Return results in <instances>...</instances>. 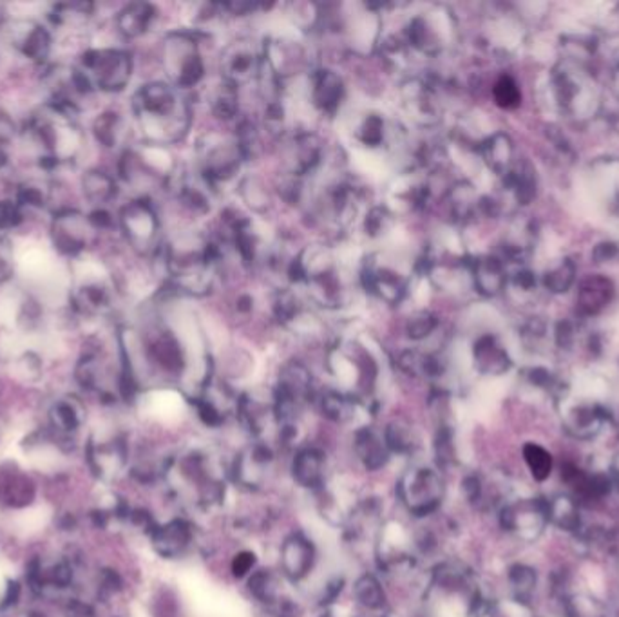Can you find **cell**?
<instances>
[{
    "label": "cell",
    "mask_w": 619,
    "mask_h": 617,
    "mask_svg": "<svg viewBox=\"0 0 619 617\" xmlns=\"http://www.w3.org/2000/svg\"><path fill=\"white\" fill-rule=\"evenodd\" d=\"M134 108L143 118L147 132H163L165 141L180 139L191 125V109L165 84H149L134 98Z\"/></svg>",
    "instance_id": "obj_1"
},
{
    "label": "cell",
    "mask_w": 619,
    "mask_h": 617,
    "mask_svg": "<svg viewBox=\"0 0 619 617\" xmlns=\"http://www.w3.org/2000/svg\"><path fill=\"white\" fill-rule=\"evenodd\" d=\"M165 66L170 78L181 87H192L203 77V62L198 47L183 35H174L167 42Z\"/></svg>",
    "instance_id": "obj_2"
},
{
    "label": "cell",
    "mask_w": 619,
    "mask_h": 617,
    "mask_svg": "<svg viewBox=\"0 0 619 617\" xmlns=\"http://www.w3.org/2000/svg\"><path fill=\"white\" fill-rule=\"evenodd\" d=\"M259 60L255 58L252 47L247 44H232L225 55L222 57V71H223V80L234 84L236 87L242 84H247L253 77L259 73Z\"/></svg>",
    "instance_id": "obj_3"
},
{
    "label": "cell",
    "mask_w": 619,
    "mask_h": 617,
    "mask_svg": "<svg viewBox=\"0 0 619 617\" xmlns=\"http://www.w3.org/2000/svg\"><path fill=\"white\" fill-rule=\"evenodd\" d=\"M345 97V84L334 71H319L314 78V102L328 115H334Z\"/></svg>",
    "instance_id": "obj_4"
},
{
    "label": "cell",
    "mask_w": 619,
    "mask_h": 617,
    "mask_svg": "<svg viewBox=\"0 0 619 617\" xmlns=\"http://www.w3.org/2000/svg\"><path fill=\"white\" fill-rule=\"evenodd\" d=\"M95 66H100V84L104 89H124L130 77V58L125 53H104L98 55Z\"/></svg>",
    "instance_id": "obj_5"
},
{
    "label": "cell",
    "mask_w": 619,
    "mask_h": 617,
    "mask_svg": "<svg viewBox=\"0 0 619 617\" xmlns=\"http://www.w3.org/2000/svg\"><path fill=\"white\" fill-rule=\"evenodd\" d=\"M240 147H231L218 143L216 149H211L205 156V174L209 180H227L231 178L240 167Z\"/></svg>",
    "instance_id": "obj_6"
},
{
    "label": "cell",
    "mask_w": 619,
    "mask_h": 617,
    "mask_svg": "<svg viewBox=\"0 0 619 617\" xmlns=\"http://www.w3.org/2000/svg\"><path fill=\"white\" fill-rule=\"evenodd\" d=\"M321 158V145L317 141L315 136L310 134H303L299 138H295L294 145H292V152H290V170L295 176L306 174L308 170L314 169V165L319 161Z\"/></svg>",
    "instance_id": "obj_7"
},
{
    "label": "cell",
    "mask_w": 619,
    "mask_h": 617,
    "mask_svg": "<svg viewBox=\"0 0 619 617\" xmlns=\"http://www.w3.org/2000/svg\"><path fill=\"white\" fill-rule=\"evenodd\" d=\"M125 229L138 243H149L156 234L158 223L152 211L141 203L125 209Z\"/></svg>",
    "instance_id": "obj_8"
},
{
    "label": "cell",
    "mask_w": 619,
    "mask_h": 617,
    "mask_svg": "<svg viewBox=\"0 0 619 617\" xmlns=\"http://www.w3.org/2000/svg\"><path fill=\"white\" fill-rule=\"evenodd\" d=\"M404 100H406L404 104L408 111L413 113V118L422 120L426 124L433 122L435 104H433V97L428 86H424L422 82H409L404 87Z\"/></svg>",
    "instance_id": "obj_9"
},
{
    "label": "cell",
    "mask_w": 619,
    "mask_h": 617,
    "mask_svg": "<svg viewBox=\"0 0 619 617\" xmlns=\"http://www.w3.org/2000/svg\"><path fill=\"white\" fill-rule=\"evenodd\" d=\"M368 286L380 299H384L389 304H397L406 292L404 281L398 277V273H395L391 270H373V272H370L368 273Z\"/></svg>",
    "instance_id": "obj_10"
},
{
    "label": "cell",
    "mask_w": 619,
    "mask_h": 617,
    "mask_svg": "<svg viewBox=\"0 0 619 617\" xmlns=\"http://www.w3.org/2000/svg\"><path fill=\"white\" fill-rule=\"evenodd\" d=\"M154 9L149 4H132L120 15V29L127 36H139L152 22Z\"/></svg>",
    "instance_id": "obj_11"
},
{
    "label": "cell",
    "mask_w": 619,
    "mask_h": 617,
    "mask_svg": "<svg viewBox=\"0 0 619 617\" xmlns=\"http://www.w3.org/2000/svg\"><path fill=\"white\" fill-rule=\"evenodd\" d=\"M475 281H477V286L480 288V292H484L488 295L496 293L503 284V272H501L500 262L493 257L480 259L475 264Z\"/></svg>",
    "instance_id": "obj_12"
},
{
    "label": "cell",
    "mask_w": 619,
    "mask_h": 617,
    "mask_svg": "<svg viewBox=\"0 0 619 617\" xmlns=\"http://www.w3.org/2000/svg\"><path fill=\"white\" fill-rule=\"evenodd\" d=\"M475 359L482 371L488 373H500L507 368V355L491 337H486L477 344Z\"/></svg>",
    "instance_id": "obj_13"
},
{
    "label": "cell",
    "mask_w": 619,
    "mask_h": 617,
    "mask_svg": "<svg viewBox=\"0 0 619 617\" xmlns=\"http://www.w3.org/2000/svg\"><path fill=\"white\" fill-rule=\"evenodd\" d=\"M212 113L218 118H232L238 113V87L227 80H223L212 95Z\"/></svg>",
    "instance_id": "obj_14"
},
{
    "label": "cell",
    "mask_w": 619,
    "mask_h": 617,
    "mask_svg": "<svg viewBox=\"0 0 619 617\" xmlns=\"http://www.w3.org/2000/svg\"><path fill=\"white\" fill-rule=\"evenodd\" d=\"M609 293H611V284L605 279L596 277V279L587 281L580 293L582 308L589 314L598 312L609 301Z\"/></svg>",
    "instance_id": "obj_15"
},
{
    "label": "cell",
    "mask_w": 619,
    "mask_h": 617,
    "mask_svg": "<svg viewBox=\"0 0 619 617\" xmlns=\"http://www.w3.org/2000/svg\"><path fill=\"white\" fill-rule=\"evenodd\" d=\"M312 561V549L306 541L295 538L284 547V565L292 576H301Z\"/></svg>",
    "instance_id": "obj_16"
},
{
    "label": "cell",
    "mask_w": 619,
    "mask_h": 617,
    "mask_svg": "<svg viewBox=\"0 0 619 617\" xmlns=\"http://www.w3.org/2000/svg\"><path fill=\"white\" fill-rule=\"evenodd\" d=\"M154 355L161 363V366L167 368V370H180L181 365H183L180 344L176 343V339L170 334H161L156 339V343H154Z\"/></svg>",
    "instance_id": "obj_17"
},
{
    "label": "cell",
    "mask_w": 619,
    "mask_h": 617,
    "mask_svg": "<svg viewBox=\"0 0 619 617\" xmlns=\"http://www.w3.org/2000/svg\"><path fill=\"white\" fill-rule=\"evenodd\" d=\"M409 42L420 49L422 53H428V55H433L437 53L438 49V40L433 33V29L428 26V22L424 18H415L411 24H409Z\"/></svg>",
    "instance_id": "obj_18"
},
{
    "label": "cell",
    "mask_w": 619,
    "mask_h": 617,
    "mask_svg": "<svg viewBox=\"0 0 619 617\" xmlns=\"http://www.w3.org/2000/svg\"><path fill=\"white\" fill-rule=\"evenodd\" d=\"M319 468H321V457L314 451H306L299 455L295 462V475L297 480L303 484H314L319 478Z\"/></svg>",
    "instance_id": "obj_19"
},
{
    "label": "cell",
    "mask_w": 619,
    "mask_h": 617,
    "mask_svg": "<svg viewBox=\"0 0 619 617\" xmlns=\"http://www.w3.org/2000/svg\"><path fill=\"white\" fill-rule=\"evenodd\" d=\"M493 95H495L496 104L503 109H512L520 104V89L516 86V82L509 77H501L498 82H496L495 89H493Z\"/></svg>",
    "instance_id": "obj_20"
},
{
    "label": "cell",
    "mask_w": 619,
    "mask_h": 617,
    "mask_svg": "<svg viewBox=\"0 0 619 617\" xmlns=\"http://www.w3.org/2000/svg\"><path fill=\"white\" fill-rule=\"evenodd\" d=\"M438 326V321L433 314L429 312H420L417 315H413L409 321H408V326H406V332L411 339L415 341H420V339H426L428 335L433 334V330Z\"/></svg>",
    "instance_id": "obj_21"
},
{
    "label": "cell",
    "mask_w": 619,
    "mask_h": 617,
    "mask_svg": "<svg viewBox=\"0 0 619 617\" xmlns=\"http://www.w3.org/2000/svg\"><path fill=\"white\" fill-rule=\"evenodd\" d=\"M391 223H393L391 212L387 209H384V207H375L366 216L365 229H366L368 236L378 238V236L386 234V231L391 227Z\"/></svg>",
    "instance_id": "obj_22"
},
{
    "label": "cell",
    "mask_w": 619,
    "mask_h": 617,
    "mask_svg": "<svg viewBox=\"0 0 619 617\" xmlns=\"http://www.w3.org/2000/svg\"><path fill=\"white\" fill-rule=\"evenodd\" d=\"M509 156H511V147H509L507 138H503V136H495L486 145V158H488L490 165L496 169V170H500V169H503L507 165Z\"/></svg>",
    "instance_id": "obj_23"
},
{
    "label": "cell",
    "mask_w": 619,
    "mask_h": 617,
    "mask_svg": "<svg viewBox=\"0 0 619 617\" xmlns=\"http://www.w3.org/2000/svg\"><path fill=\"white\" fill-rule=\"evenodd\" d=\"M359 138L363 139L365 145L368 147H377L382 143L384 139V120L377 115H372L365 120V124L359 130Z\"/></svg>",
    "instance_id": "obj_24"
},
{
    "label": "cell",
    "mask_w": 619,
    "mask_h": 617,
    "mask_svg": "<svg viewBox=\"0 0 619 617\" xmlns=\"http://www.w3.org/2000/svg\"><path fill=\"white\" fill-rule=\"evenodd\" d=\"M357 596L368 607L380 605V589L373 578H363L357 583Z\"/></svg>",
    "instance_id": "obj_25"
},
{
    "label": "cell",
    "mask_w": 619,
    "mask_h": 617,
    "mask_svg": "<svg viewBox=\"0 0 619 617\" xmlns=\"http://www.w3.org/2000/svg\"><path fill=\"white\" fill-rule=\"evenodd\" d=\"M275 312L277 317L283 321H290L294 315L299 312V303L292 293H281L277 303H275Z\"/></svg>",
    "instance_id": "obj_26"
},
{
    "label": "cell",
    "mask_w": 619,
    "mask_h": 617,
    "mask_svg": "<svg viewBox=\"0 0 619 617\" xmlns=\"http://www.w3.org/2000/svg\"><path fill=\"white\" fill-rule=\"evenodd\" d=\"M252 565H253V556H252V554H248V552L240 554V556L236 558V561H234V572H236V576L247 574L248 571L252 569Z\"/></svg>",
    "instance_id": "obj_27"
},
{
    "label": "cell",
    "mask_w": 619,
    "mask_h": 617,
    "mask_svg": "<svg viewBox=\"0 0 619 617\" xmlns=\"http://www.w3.org/2000/svg\"><path fill=\"white\" fill-rule=\"evenodd\" d=\"M9 218H16V212H15V209H11L9 205H0V227H9V225H13L15 221H11Z\"/></svg>",
    "instance_id": "obj_28"
}]
</instances>
